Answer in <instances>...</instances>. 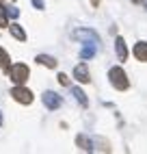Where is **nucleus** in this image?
I'll return each instance as SVG.
<instances>
[{
    "mask_svg": "<svg viewBox=\"0 0 147 154\" xmlns=\"http://www.w3.org/2000/svg\"><path fill=\"white\" fill-rule=\"evenodd\" d=\"M58 83L67 87V85H69V78H67V74H58Z\"/></svg>",
    "mask_w": 147,
    "mask_h": 154,
    "instance_id": "2eb2a0df",
    "label": "nucleus"
},
{
    "mask_svg": "<svg viewBox=\"0 0 147 154\" xmlns=\"http://www.w3.org/2000/svg\"><path fill=\"white\" fill-rule=\"evenodd\" d=\"M108 80H110V85L117 89V91H125V89H130V80H128V74L123 72L121 65H115L108 69Z\"/></svg>",
    "mask_w": 147,
    "mask_h": 154,
    "instance_id": "f257e3e1",
    "label": "nucleus"
},
{
    "mask_svg": "<svg viewBox=\"0 0 147 154\" xmlns=\"http://www.w3.org/2000/svg\"><path fill=\"white\" fill-rule=\"evenodd\" d=\"M11 96H13L15 102H20V104H33V100H35L33 91L26 89L24 85H15V87L11 89Z\"/></svg>",
    "mask_w": 147,
    "mask_h": 154,
    "instance_id": "7ed1b4c3",
    "label": "nucleus"
},
{
    "mask_svg": "<svg viewBox=\"0 0 147 154\" xmlns=\"http://www.w3.org/2000/svg\"><path fill=\"white\" fill-rule=\"evenodd\" d=\"M0 126H2V113H0Z\"/></svg>",
    "mask_w": 147,
    "mask_h": 154,
    "instance_id": "6ab92c4d",
    "label": "nucleus"
},
{
    "mask_svg": "<svg viewBox=\"0 0 147 154\" xmlns=\"http://www.w3.org/2000/svg\"><path fill=\"white\" fill-rule=\"evenodd\" d=\"M132 54H134V59H136V61H141V63H147V42H139V44H134Z\"/></svg>",
    "mask_w": 147,
    "mask_h": 154,
    "instance_id": "423d86ee",
    "label": "nucleus"
},
{
    "mask_svg": "<svg viewBox=\"0 0 147 154\" xmlns=\"http://www.w3.org/2000/svg\"><path fill=\"white\" fill-rule=\"evenodd\" d=\"M37 63H41V65H46V67H50V69H54L56 65H58V61L54 59V57H48V54H37Z\"/></svg>",
    "mask_w": 147,
    "mask_h": 154,
    "instance_id": "6e6552de",
    "label": "nucleus"
},
{
    "mask_svg": "<svg viewBox=\"0 0 147 154\" xmlns=\"http://www.w3.org/2000/svg\"><path fill=\"white\" fill-rule=\"evenodd\" d=\"M143 2H145V5H147V0H143Z\"/></svg>",
    "mask_w": 147,
    "mask_h": 154,
    "instance_id": "aec40b11",
    "label": "nucleus"
},
{
    "mask_svg": "<svg viewBox=\"0 0 147 154\" xmlns=\"http://www.w3.org/2000/svg\"><path fill=\"white\" fill-rule=\"evenodd\" d=\"M91 5H93V7H98V5H100V0H91Z\"/></svg>",
    "mask_w": 147,
    "mask_h": 154,
    "instance_id": "f3484780",
    "label": "nucleus"
},
{
    "mask_svg": "<svg viewBox=\"0 0 147 154\" xmlns=\"http://www.w3.org/2000/svg\"><path fill=\"white\" fill-rule=\"evenodd\" d=\"M93 52H95L93 48H85V50L80 52V57H82V59H91V57H93Z\"/></svg>",
    "mask_w": 147,
    "mask_h": 154,
    "instance_id": "4468645a",
    "label": "nucleus"
},
{
    "mask_svg": "<svg viewBox=\"0 0 147 154\" xmlns=\"http://www.w3.org/2000/svg\"><path fill=\"white\" fill-rule=\"evenodd\" d=\"M115 50H117V59H119V61H125V59H128V46H125V39H123V37H117V39H115Z\"/></svg>",
    "mask_w": 147,
    "mask_h": 154,
    "instance_id": "0eeeda50",
    "label": "nucleus"
},
{
    "mask_svg": "<svg viewBox=\"0 0 147 154\" xmlns=\"http://www.w3.org/2000/svg\"><path fill=\"white\" fill-rule=\"evenodd\" d=\"M9 26V13L4 11V5H0V28Z\"/></svg>",
    "mask_w": 147,
    "mask_h": 154,
    "instance_id": "ddd939ff",
    "label": "nucleus"
},
{
    "mask_svg": "<svg viewBox=\"0 0 147 154\" xmlns=\"http://www.w3.org/2000/svg\"><path fill=\"white\" fill-rule=\"evenodd\" d=\"M71 91H74V96H76V100L80 102V106H85V109H87V106H89V100H87V96H85V91H82L80 87H74Z\"/></svg>",
    "mask_w": 147,
    "mask_h": 154,
    "instance_id": "9b49d317",
    "label": "nucleus"
},
{
    "mask_svg": "<svg viewBox=\"0 0 147 154\" xmlns=\"http://www.w3.org/2000/svg\"><path fill=\"white\" fill-rule=\"evenodd\" d=\"M76 143L80 146V150H85V152H93V143H91L85 135H78V137H76Z\"/></svg>",
    "mask_w": 147,
    "mask_h": 154,
    "instance_id": "9d476101",
    "label": "nucleus"
},
{
    "mask_svg": "<svg viewBox=\"0 0 147 154\" xmlns=\"http://www.w3.org/2000/svg\"><path fill=\"white\" fill-rule=\"evenodd\" d=\"M7 28L11 30V35L17 39V42H26V33H24V28L20 26V24H9Z\"/></svg>",
    "mask_w": 147,
    "mask_h": 154,
    "instance_id": "1a4fd4ad",
    "label": "nucleus"
},
{
    "mask_svg": "<svg viewBox=\"0 0 147 154\" xmlns=\"http://www.w3.org/2000/svg\"><path fill=\"white\" fill-rule=\"evenodd\" d=\"M33 5L39 7V9H44V0H33Z\"/></svg>",
    "mask_w": 147,
    "mask_h": 154,
    "instance_id": "dca6fc26",
    "label": "nucleus"
},
{
    "mask_svg": "<svg viewBox=\"0 0 147 154\" xmlns=\"http://www.w3.org/2000/svg\"><path fill=\"white\" fill-rule=\"evenodd\" d=\"M9 78L13 80V85H24L26 80H28V74H30V69L28 65L24 63H15V65H9Z\"/></svg>",
    "mask_w": 147,
    "mask_h": 154,
    "instance_id": "f03ea898",
    "label": "nucleus"
},
{
    "mask_svg": "<svg viewBox=\"0 0 147 154\" xmlns=\"http://www.w3.org/2000/svg\"><path fill=\"white\" fill-rule=\"evenodd\" d=\"M132 2H134V5H141V2H143V0H132Z\"/></svg>",
    "mask_w": 147,
    "mask_h": 154,
    "instance_id": "a211bd4d",
    "label": "nucleus"
},
{
    "mask_svg": "<svg viewBox=\"0 0 147 154\" xmlns=\"http://www.w3.org/2000/svg\"><path fill=\"white\" fill-rule=\"evenodd\" d=\"M41 100H44V104H46L50 111H54V109H58V106L63 104L61 96H58V94H52V91H46V94L41 96Z\"/></svg>",
    "mask_w": 147,
    "mask_h": 154,
    "instance_id": "39448f33",
    "label": "nucleus"
},
{
    "mask_svg": "<svg viewBox=\"0 0 147 154\" xmlns=\"http://www.w3.org/2000/svg\"><path fill=\"white\" fill-rule=\"evenodd\" d=\"M74 78H76L78 83H82V85L89 83V80H91V74H89L87 63H78L76 67H74Z\"/></svg>",
    "mask_w": 147,
    "mask_h": 154,
    "instance_id": "20e7f679",
    "label": "nucleus"
},
{
    "mask_svg": "<svg viewBox=\"0 0 147 154\" xmlns=\"http://www.w3.org/2000/svg\"><path fill=\"white\" fill-rule=\"evenodd\" d=\"M11 65V59H9V52L4 48H0V69H9Z\"/></svg>",
    "mask_w": 147,
    "mask_h": 154,
    "instance_id": "f8f14e48",
    "label": "nucleus"
}]
</instances>
